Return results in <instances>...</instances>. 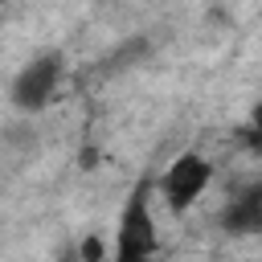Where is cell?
<instances>
[{
  "label": "cell",
  "instance_id": "obj_4",
  "mask_svg": "<svg viewBox=\"0 0 262 262\" xmlns=\"http://www.w3.org/2000/svg\"><path fill=\"white\" fill-rule=\"evenodd\" d=\"M221 225L229 233H262V180L229 196V205L221 213Z\"/></svg>",
  "mask_w": 262,
  "mask_h": 262
},
{
  "label": "cell",
  "instance_id": "obj_1",
  "mask_svg": "<svg viewBox=\"0 0 262 262\" xmlns=\"http://www.w3.org/2000/svg\"><path fill=\"white\" fill-rule=\"evenodd\" d=\"M156 254H160V229L151 217V188L135 184V192L127 196V205L119 213L111 262H156Z\"/></svg>",
  "mask_w": 262,
  "mask_h": 262
},
{
  "label": "cell",
  "instance_id": "obj_3",
  "mask_svg": "<svg viewBox=\"0 0 262 262\" xmlns=\"http://www.w3.org/2000/svg\"><path fill=\"white\" fill-rule=\"evenodd\" d=\"M61 74H66V57L57 53V49H49V53H37L33 61H25L20 70H16V78H12V106H20V111H41L53 94H57V86H61Z\"/></svg>",
  "mask_w": 262,
  "mask_h": 262
},
{
  "label": "cell",
  "instance_id": "obj_2",
  "mask_svg": "<svg viewBox=\"0 0 262 262\" xmlns=\"http://www.w3.org/2000/svg\"><path fill=\"white\" fill-rule=\"evenodd\" d=\"M213 184V164L201 156V151H180L168 168H164V176H160V192H164V205L180 217V213H188L201 196H205V188Z\"/></svg>",
  "mask_w": 262,
  "mask_h": 262
}]
</instances>
